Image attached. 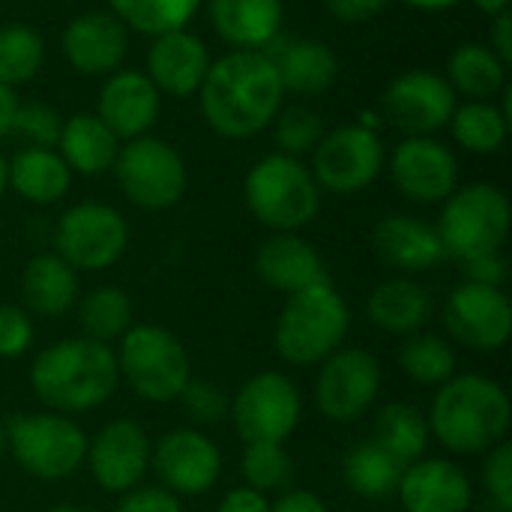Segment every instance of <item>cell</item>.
Returning a JSON list of instances; mask_svg holds the SVG:
<instances>
[{"label": "cell", "mask_w": 512, "mask_h": 512, "mask_svg": "<svg viewBox=\"0 0 512 512\" xmlns=\"http://www.w3.org/2000/svg\"><path fill=\"white\" fill-rule=\"evenodd\" d=\"M210 24L234 51H264L282 27V0H207Z\"/></svg>", "instance_id": "obj_25"}, {"label": "cell", "mask_w": 512, "mask_h": 512, "mask_svg": "<svg viewBox=\"0 0 512 512\" xmlns=\"http://www.w3.org/2000/svg\"><path fill=\"white\" fill-rule=\"evenodd\" d=\"M108 3H111V15L126 30L144 36L183 30L201 6V0H108Z\"/></svg>", "instance_id": "obj_37"}, {"label": "cell", "mask_w": 512, "mask_h": 512, "mask_svg": "<svg viewBox=\"0 0 512 512\" xmlns=\"http://www.w3.org/2000/svg\"><path fill=\"white\" fill-rule=\"evenodd\" d=\"M510 123V117L492 99L456 105V111L450 117V129H453V138L459 141V147H465L468 153H477V156L501 150L510 135Z\"/></svg>", "instance_id": "obj_36"}, {"label": "cell", "mask_w": 512, "mask_h": 512, "mask_svg": "<svg viewBox=\"0 0 512 512\" xmlns=\"http://www.w3.org/2000/svg\"><path fill=\"white\" fill-rule=\"evenodd\" d=\"M6 189H9V162L0 156V198H3Z\"/></svg>", "instance_id": "obj_54"}, {"label": "cell", "mask_w": 512, "mask_h": 512, "mask_svg": "<svg viewBox=\"0 0 512 512\" xmlns=\"http://www.w3.org/2000/svg\"><path fill=\"white\" fill-rule=\"evenodd\" d=\"M402 3L411 9H420V12H444V9L459 6L462 0H402Z\"/></svg>", "instance_id": "obj_52"}, {"label": "cell", "mask_w": 512, "mask_h": 512, "mask_svg": "<svg viewBox=\"0 0 512 512\" xmlns=\"http://www.w3.org/2000/svg\"><path fill=\"white\" fill-rule=\"evenodd\" d=\"M270 512H330L327 504L309 492V489H288L282 492L273 504H270Z\"/></svg>", "instance_id": "obj_49"}, {"label": "cell", "mask_w": 512, "mask_h": 512, "mask_svg": "<svg viewBox=\"0 0 512 512\" xmlns=\"http://www.w3.org/2000/svg\"><path fill=\"white\" fill-rule=\"evenodd\" d=\"M429 432L456 456H480L507 441L512 405L504 384L489 375L465 372L438 387L426 414Z\"/></svg>", "instance_id": "obj_2"}, {"label": "cell", "mask_w": 512, "mask_h": 512, "mask_svg": "<svg viewBox=\"0 0 512 512\" xmlns=\"http://www.w3.org/2000/svg\"><path fill=\"white\" fill-rule=\"evenodd\" d=\"M390 0H324V9L342 24H366L387 9Z\"/></svg>", "instance_id": "obj_47"}, {"label": "cell", "mask_w": 512, "mask_h": 512, "mask_svg": "<svg viewBox=\"0 0 512 512\" xmlns=\"http://www.w3.org/2000/svg\"><path fill=\"white\" fill-rule=\"evenodd\" d=\"M447 84L468 102H489L507 87V66L489 45L465 42L450 54Z\"/></svg>", "instance_id": "obj_31"}, {"label": "cell", "mask_w": 512, "mask_h": 512, "mask_svg": "<svg viewBox=\"0 0 512 512\" xmlns=\"http://www.w3.org/2000/svg\"><path fill=\"white\" fill-rule=\"evenodd\" d=\"M45 63V42L27 24L0 27V84L18 87L36 78Z\"/></svg>", "instance_id": "obj_39"}, {"label": "cell", "mask_w": 512, "mask_h": 512, "mask_svg": "<svg viewBox=\"0 0 512 512\" xmlns=\"http://www.w3.org/2000/svg\"><path fill=\"white\" fill-rule=\"evenodd\" d=\"M483 486L498 512H512V444L501 441L489 453H483Z\"/></svg>", "instance_id": "obj_43"}, {"label": "cell", "mask_w": 512, "mask_h": 512, "mask_svg": "<svg viewBox=\"0 0 512 512\" xmlns=\"http://www.w3.org/2000/svg\"><path fill=\"white\" fill-rule=\"evenodd\" d=\"M435 315V300L426 285L408 276H396L381 282L366 300V318L372 327L390 336H414Z\"/></svg>", "instance_id": "obj_26"}, {"label": "cell", "mask_w": 512, "mask_h": 512, "mask_svg": "<svg viewBox=\"0 0 512 512\" xmlns=\"http://www.w3.org/2000/svg\"><path fill=\"white\" fill-rule=\"evenodd\" d=\"M117 183L129 204L159 213L174 207L186 195V162L183 156L153 135H141L126 141L114 159Z\"/></svg>", "instance_id": "obj_9"}, {"label": "cell", "mask_w": 512, "mask_h": 512, "mask_svg": "<svg viewBox=\"0 0 512 512\" xmlns=\"http://www.w3.org/2000/svg\"><path fill=\"white\" fill-rule=\"evenodd\" d=\"M381 363L366 348H339L318 363L312 399L324 420L345 426L369 414L381 396Z\"/></svg>", "instance_id": "obj_11"}, {"label": "cell", "mask_w": 512, "mask_h": 512, "mask_svg": "<svg viewBox=\"0 0 512 512\" xmlns=\"http://www.w3.org/2000/svg\"><path fill=\"white\" fill-rule=\"evenodd\" d=\"M255 273L267 288L282 291L288 297L297 294V291L330 282V273H327V264H324L321 252L294 231L273 234L270 240H264L258 246Z\"/></svg>", "instance_id": "obj_23"}, {"label": "cell", "mask_w": 512, "mask_h": 512, "mask_svg": "<svg viewBox=\"0 0 512 512\" xmlns=\"http://www.w3.org/2000/svg\"><path fill=\"white\" fill-rule=\"evenodd\" d=\"M75 306L84 339L111 345L132 327V300L117 285H99L87 291Z\"/></svg>", "instance_id": "obj_34"}, {"label": "cell", "mask_w": 512, "mask_h": 512, "mask_svg": "<svg viewBox=\"0 0 512 512\" xmlns=\"http://www.w3.org/2000/svg\"><path fill=\"white\" fill-rule=\"evenodd\" d=\"M462 264V282H474V285H489V288H501L507 279V264L501 258V252L492 255H477Z\"/></svg>", "instance_id": "obj_46"}, {"label": "cell", "mask_w": 512, "mask_h": 512, "mask_svg": "<svg viewBox=\"0 0 512 512\" xmlns=\"http://www.w3.org/2000/svg\"><path fill=\"white\" fill-rule=\"evenodd\" d=\"M456 111V93L438 72L429 69H411L402 72L384 93V117L390 126L414 135H432L444 126H450V117Z\"/></svg>", "instance_id": "obj_17"}, {"label": "cell", "mask_w": 512, "mask_h": 512, "mask_svg": "<svg viewBox=\"0 0 512 512\" xmlns=\"http://www.w3.org/2000/svg\"><path fill=\"white\" fill-rule=\"evenodd\" d=\"M498 57H501V63L504 66H510L512 63V12H501V15H495V24H492V45H489Z\"/></svg>", "instance_id": "obj_50"}, {"label": "cell", "mask_w": 512, "mask_h": 512, "mask_svg": "<svg viewBox=\"0 0 512 512\" xmlns=\"http://www.w3.org/2000/svg\"><path fill=\"white\" fill-rule=\"evenodd\" d=\"M177 402L183 405L189 420L198 426H216L222 417H228V405H231L225 390L213 381H204V378L201 381L189 378V384L183 387Z\"/></svg>", "instance_id": "obj_41"}, {"label": "cell", "mask_w": 512, "mask_h": 512, "mask_svg": "<svg viewBox=\"0 0 512 512\" xmlns=\"http://www.w3.org/2000/svg\"><path fill=\"white\" fill-rule=\"evenodd\" d=\"M153 444L135 420H111L87 438V468L93 483L108 495H126L141 486L150 471Z\"/></svg>", "instance_id": "obj_16"}, {"label": "cell", "mask_w": 512, "mask_h": 512, "mask_svg": "<svg viewBox=\"0 0 512 512\" xmlns=\"http://www.w3.org/2000/svg\"><path fill=\"white\" fill-rule=\"evenodd\" d=\"M60 129H63L60 114L51 105H45V102H27V105H18V111H15L12 132L24 135L30 141V147L57 150Z\"/></svg>", "instance_id": "obj_42"}, {"label": "cell", "mask_w": 512, "mask_h": 512, "mask_svg": "<svg viewBox=\"0 0 512 512\" xmlns=\"http://www.w3.org/2000/svg\"><path fill=\"white\" fill-rule=\"evenodd\" d=\"M405 512H468L474 504V483L453 459H417L405 465L399 492Z\"/></svg>", "instance_id": "obj_20"}, {"label": "cell", "mask_w": 512, "mask_h": 512, "mask_svg": "<svg viewBox=\"0 0 512 512\" xmlns=\"http://www.w3.org/2000/svg\"><path fill=\"white\" fill-rule=\"evenodd\" d=\"M162 111V93L138 69H117L105 75L99 90L96 117L117 135V141H132L147 135Z\"/></svg>", "instance_id": "obj_19"}, {"label": "cell", "mask_w": 512, "mask_h": 512, "mask_svg": "<svg viewBox=\"0 0 512 512\" xmlns=\"http://www.w3.org/2000/svg\"><path fill=\"white\" fill-rule=\"evenodd\" d=\"M198 99L201 114L216 135L228 141H243L273 126L285 90L267 51L231 48L210 63Z\"/></svg>", "instance_id": "obj_1"}, {"label": "cell", "mask_w": 512, "mask_h": 512, "mask_svg": "<svg viewBox=\"0 0 512 512\" xmlns=\"http://www.w3.org/2000/svg\"><path fill=\"white\" fill-rule=\"evenodd\" d=\"M405 465L393 459L375 441H360L342 456V477L348 489L363 501H387L396 498Z\"/></svg>", "instance_id": "obj_32"}, {"label": "cell", "mask_w": 512, "mask_h": 512, "mask_svg": "<svg viewBox=\"0 0 512 512\" xmlns=\"http://www.w3.org/2000/svg\"><path fill=\"white\" fill-rule=\"evenodd\" d=\"M399 369L420 387H441L459 375V357L447 339L435 333H414L405 336L399 348Z\"/></svg>", "instance_id": "obj_35"}, {"label": "cell", "mask_w": 512, "mask_h": 512, "mask_svg": "<svg viewBox=\"0 0 512 512\" xmlns=\"http://www.w3.org/2000/svg\"><path fill=\"white\" fill-rule=\"evenodd\" d=\"M510 198L492 183H468L456 189L435 225L447 258L468 261L501 252L510 237Z\"/></svg>", "instance_id": "obj_8"}, {"label": "cell", "mask_w": 512, "mask_h": 512, "mask_svg": "<svg viewBox=\"0 0 512 512\" xmlns=\"http://www.w3.org/2000/svg\"><path fill=\"white\" fill-rule=\"evenodd\" d=\"M387 165L384 141L363 123L324 132L312 150V177L333 195H357L369 189Z\"/></svg>", "instance_id": "obj_13"}, {"label": "cell", "mask_w": 512, "mask_h": 512, "mask_svg": "<svg viewBox=\"0 0 512 512\" xmlns=\"http://www.w3.org/2000/svg\"><path fill=\"white\" fill-rule=\"evenodd\" d=\"M129 246V225L123 213L99 201L69 207L54 228L57 255L78 273H99L114 267Z\"/></svg>", "instance_id": "obj_12"}, {"label": "cell", "mask_w": 512, "mask_h": 512, "mask_svg": "<svg viewBox=\"0 0 512 512\" xmlns=\"http://www.w3.org/2000/svg\"><path fill=\"white\" fill-rule=\"evenodd\" d=\"M120 384L111 345L72 336L39 351L30 369L36 399L54 414H84L105 405Z\"/></svg>", "instance_id": "obj_3"}, {"label": "cell", "mask_w": 512, "mask_h": 512, "mask_svg": "<svg viewBox=\"0 0 512 512\" xmlns=\"http://www.w3.org/2000/svg\"><path fill=\"white\" fill-rule=\"evenodd\" d=\"M216 512H270V498L249 486H240V489H231L219 501Z\"/></svg>", "instance_id": "obj_48"}, {"label": "cell", "mask_w": 512, "mask_h": 512, "mask_svg": "<svg viewBox=\"0 0 512 512\" xmlns=\"http://www.w3.org/2000/svg\"><path fill=\"white\" fill-rule=\"evenodd\" d=\"M3 456H6V426L0 423V462H3Z\"/></svg>", "instance_id": "obj_56"}, {"label": "cell", "mask_w": 512, "mask_h": 512, "mask_svg": "<svg viewBox=\"0 0 512 512\" xmlns=\"http://www.w3.org/2000/svg\"><path fill=\"white\" fill-rule=\"evenodd\" d=\"M396 189L417 204L447 201L459 189V162L453 150L432 135L405 138L390 159Z\"/></svg>", "instance_id": "obj_18"}, {"label": "cell", "mask_w": 512, "mask_h": 512, "mask_svg": "<svg viewBox=\"0 0 512 512\" xmlns=\"http://www.w3.org/2000/svg\"><path fill=\"white\" fill-rule=\"evenodd\" d=\"M210 63L207 45L186 27L153 36L147 48V78L159 93L177 99H189L201 90Z\"/></svg>", "instance_id": "obj_22"}, {"label": "cell", "mask_w": 512, "mask_h": 512, "mask_svg": "<svg viewBox=\"0 0 512 512\" xmlns=\"http://www.w3.org/2000/svg\"><path fill=\"white\" fill-rule=\"evenodd\" d=\"M512 0H474V6L480 9V12H486L489 18H495V15H501V12H507L510 9Z\"/></svg>", "instance_id": "obj_53"}, {"label": "cell", "mask_w": 512, "mask_h": 512, "mask_svg": "<svg viewBox=\"0 0 512 512\" xmlns=\"http://www.w3.org/2000/svg\"><path fill=\"white\" fill-rule=\"evenodd\" d=\"M72 186V171L57 150L24 147L9 162V189L39 207L60 201Z\"/></svg>", "instance_id": "obj_29"}, {"label": "cell", "mask_w": 512, "mask_h": 512, "mask_svg": "<svg viewBox=\"0 0 512 512\" xmlns=\"http://www.w3.org/2000/svg\"><path fill=\"white\" fill-rule=\"evenodd\" d=\"M234 432L243 444H285L303 417V396L282 372H258L228 405Z\"/></svg>", "instance_id": "obj_10"}, {"label": "cell", "mask_w": 512, "mask_h": 512, "mask_svg": "<svg viewBox=\"0 0 512 512\" xmlns=\"http://www.w3.org/2000/svg\"><path fill=\"white\" fill-rule=\"evenodd\" d=\"M21 297L33 315L60 318L78 303V273L57 255H33L21 273Z\"/></svg>", "instance_id": "obj_27"}, {"label": "cell", "mask_w": 512, "mask_h": 512, "mask_svg": "<svg viewBox=\"0 0 512 512\" xmlns=\"http://www.w3.org/2000/svg\"><path fill=\"white\" fill-rule=\"evenodd\" d=\"M348 333L351 309L333 282H324L285 300L273 327V345L288 366H318L345 345Z\"/></svg>", "instance_id": "obj_4"}, {"label": "cell", "mask_w": 512, "mask_h": 512, "mask_svg": "<svg viewBox=\"0 0 512 512\" xmlns=\"http://www.w3.org/2000/svg\"><path fill=\"white\" fill-rule=\"evenodd\" d=\"M243 198L249 213L273 234H297L321 210V186L312 171L285 153H270L249 168Z\"/></svg>", "instance_id": "obj_6"}, {"label": "cell", "mask_w": 512, "mask_h": 512, "mask_svg": "<svg viewBox=\"0 0 512 512\" xmlns=\"http://www.w3.org/2000/svg\"><path fill=\"white\" fill-rule=\"evenodd\" d=\"M444 324L456 345L495 354L510 342L512 306L504 288L462 282L450 291L444 303Z\"/></svg>", "instance_id": "obj_14"}, {"label": "cell", "mask_w": 512, "mask_h": 512, "mask_svg": "<svg viewBox=\"0 0 512 512\" xmlns=\"http://www.w3.org/2000/svg\"><path fill=\"white\" fill-rule=\"evenodd\" d=\"M114 512H183V501L162 486H135L120 495Z\"/></svg>", "instance_id": "obj_45"}, {"label": "cell", "mask_w": 512, "mask_h": 512, "mask_svg": "<svg viewBox=\"0 0 512 512\" xmlns=\"http://www.w3.org/2000/svg\"><path fill=\"white\" fill-rule=\"evenodd\" d=\"M372 441L378 447H384L402 465H411V462L423 459L429 450V441H432L429 420L420 408H414L408 402H390L375 417Z\"/></svg>", "instance_id": "obj_33"}, {"label": "cell", "mask_w": 512, "mask_h": 512, "mask_svg": "<svg viewBox=\"0 0 512 512\" xmlns=\"http://www.w3.org/2000/svg\"><path fill=\"white\" fill-rule=\"evenodd\" d=\"M48 512H90L87 507H78V504H54Z\"/></svg>", "instance_id": "obj_55"}, {"label": "cell", "mask_w": 512, "mask_h": 512, "mask_svg": "<svg viewBox=\"0 0 512 512\" xmlns=\"http://www.w3.org/2000/svg\"><path fill=\"white\" fill-rule=\"evenodd\" d=\"M372 246H375V255L387 267L402 270V273H423V270L438 267L447 258L435 225L408 213L384 216L375 225Z\"/></svg>", "instance_id": "obj_24"}, {"label": "cell", "mask_w": 512, "mask_h": 512, "mask_svg": "<svg viewBox=\"0 0 512 512\" xmlns=\"http://www.w3.org/2000/svg\"><path fill=\"white\" fill-rule=\"evenodd\" d=\"M117 372L126 387L150 405H171L192 378V360L177 333L159 324H132L117 339Z\"/></svg>", "instance_id": "obj_5"}, {"label": "cell", "mask_w": 512, "mask_h": 512, "mask_svg": "<svg viewBox=\"0 0 512 512\" xmlns=\"http://www.w3.org/2000/svg\"><path fill=\"white\" fill-rule=\"evenodd\" d=\"M240 474L249 489L261 495H282L294 489L297 465L285 444H246L240 456Z\"/></svg>", "instance_id": "obj_38"}, {"label": "cell", "mask_w": 512, "mask_h": 512, "mask_svg": "<svg viewBox=\"0 0 512 512\" xmlns=\"http://www.w3.org/2000/svg\"><path fill=\"white\" fill-rule=\"evenodd\" d=\"M117 150H120L117 135L96 114H72L69 120H63L57 153L69 165V171L96 177L114 168Z\"/></svg>", "instance_id": "obj_28"}, {"label": "cell", "mask_w": 512, "mask_h": 512, "mask_svg": "<svg viewBox=\"0 0 512 512\" xmlns=\"http://www.w3.org/2000/svg\"><path fill=\"white\" fill-rule=\"evenodd\" d=\"M36 327L27 309L0 303V360H18L30 351Z\"/></svg>", "instance_id": "obj_44"}, {"label": "cell", "mask_w": 512, "mask_h": 512, "mask_svg": "<svg viewBox=\"0 0 512 512\" xmlns=\"http://www.w3.org/2000/svg\"><path fill=\"white\" fill-rule=\"evenodd\" d=\"M276 144L285 156H300L315 150V144L324 135V123L312 108H288L285 114H276Z\"/></svg>", "instance_id": "obj_40"}, {"label": "cell", "mask_w": 512, "mask_h": 512, "mask_svg": "<svg viewBox=\"0 0 512 512\" xmlns=\"http://www.w3.org/2000/svg\"><path fill=\"white\" fill-rule=\"evenodd\" d=\"M66 63L81 75H111L129 51V30L111 12H81L60 36Z\"/></svg>", "instance_id": "obj_21"}, {"label": "cell", "mask_w": 512, "mask_h": 512, "mask_svg": "<svg viewBox=\"0 0 512 512\" xmlns=\"http://www.w3.org/2000/svg\"><path fill=\"white\" fill-rule=\"evenodd\" d=\"M6 426V450L18 462V468L36 480L57 483L72 477L87 456L84 429L66 414L54 411H21L12 414Z\"/></svg>", "instance_id": "obj_7"}, {"label": "cell", "mask_w": 512, "mask_h": 512, "mask_svg": "<svg viewBox=\"0 0 512 512\" xmlns=\"http://www.w3.org/2000/svg\"><path fill=\"white\" fill-rule=\"evenodd\" d=\"M150 468L171 495L198 498L219 483L222 453L201 429H171L156 441Z\"/></svg>", "instance_id": "obj_15"}, {"label": "cell", "mask_w": 512, "mask_h": 512, "mask_svg": "<svg viewBox=\"0 0 512 512\" xmlns=\"http://www.w3.org/2000/svg\"><path fill=\"white\" fill-rule=\"evenodd\" d=\"M18 96L12 93V87L0 84V138H6L15 126V111H18Z\"/></svg>", "instance_id": "obj_51"}, {"label": "cell", "mask_w": 512, "mask_h": 512, "mask_svg": "<svg viewBox=\"0 0 512 512\" xmlns=\"http://www.w3.org/2000/svg\"><path fill=\"white\" fill-rule=\"evenodd\" d=\"M282 81V90L315 96L333 87L339 75V60L327 42L318 39H297L288 42L279 54H270Z\"/></svg>", "instance_id": "obj_30"}]
</instances>
